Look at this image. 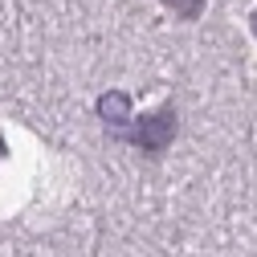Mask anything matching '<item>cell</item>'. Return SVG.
<instances>
[{"label": "cell", "mask_w": 257, "mask_h": 257, "mask_svg": "<svg viewBox=\"0 0 257 257\" xmlns=\"http://www.w3.org/2000/svg\"><path fill=\"white\" fill-rule=\"evenodd\" d=\"M172 135H176V110L168 106V110H159V114H147L139 122V131H131V143L143 147L147 155H159V151L168 147Z\"/></svg>", "instance_id": "obj_1"}, {"label": "cell", "mask_w": 257, "mask_h": 257, "mask_svg": "<svg viewBox=\"0 0 257 257\" xmlns=\"http://www.w3.org/2000/svg\"><path fill=\"white\" fill-rule=\"evenodd\" d=\"M168 5L176 9V17H188V21H192V17L200 13V5H204V0H168Z\"/></svg>", "instance_id": "obj_2"}, {"label": "cell", "mask_w": 257, "mask_h": 257, "mask_svg": "<svg viewBox=\"0 0 257 257\" xmlns=\"http://www.w3.org/2000/svg\"><path fill=\"white\" fill-rule=\"evenodd\" d=\"M253 29H257V13H253Z\"/></svg>", "instance_id": "obj_3"}]
</instances>
